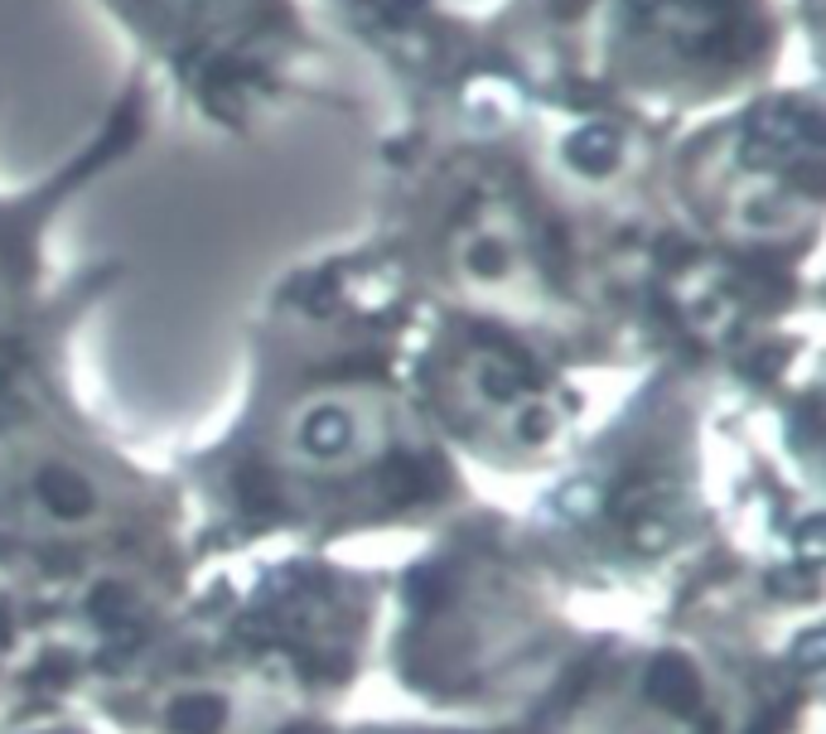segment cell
I'll list each match as a JSON object with an SVG mask.
<instances>
[{"mask_svg":"<svg viewBox=\"0 0 826 734\" xmlns=\"http://www.w3.org/2000/svg\"><path fill=\"white\" fill-rule=\"evenodd\" d=\"M121 280V262L78 266L40 329L0 353V647L10 696L88 701L203 575L169 464L141 459L78 382V334Z\"/></svg>","mask_w":826,"mask_h":734,"instance_id":"obj_2","label":"cell"},{"mask_svg":"<svg viewBox=\"0 0 826 734\" xmlns=\"http://www.w3.org/2000/svg\"><path fill=\"white\" fill-rule=\"evenodd\" d=\"M421 310L358 247L295 262L247 324L223 421L169 459L199 570L421 536L483 503L406 382Z\"/></svg>","mask_w":826,"mask_h":734,"instance_id":"obj_1","label":"cell"},{"mask_svg":"<svg viewBox=\"0 0 826 734\" xmlns=\"http://www.w3.org/2000/svg\"><path fill=\"white\" fill-rule=\"evenodd\" d=\"M150 102L155 82L136 68L82 145H72L48 175L20 189H0V353H10L30 329H40V320L64 296L68 276H54L48 242L68 208L145 145Z\"/></svg>","mask_w":826,"mask_h":734,"instance_id":"obj_12","label":"cell"},{"mask_svg":"<svg viewBox=\"0 0 826 734\" xmlns=\"http://www.w3.org/2000/svg\"><path fill=\"white\" fill-rule=\"evenodd\" d=\"M788 0H507L469 20L440 10L431 68L406 107L498 88L542 112L677 131L773 88Z\"/></svg>","mask_w":826,"mask_h":734,"instance_id":"obj_6","label":"cell"},{"mask_svg":"<svg viewBox=\"0 0 826 734\" xmlns=\"http://www.w3.org/2000/svg\"><path fill=\"white\" fill-rule=\"evenodd\" d=\"M594 633L517 546L513 512L483 498L387 566L378 671L411 715L532 720Z\"/></svg>","mask_w":826,"mask_h":734,"instance_id":"obj_7","label":"cell"},{"mask_svg":"<svg viewBox=\"0 0 826 734\" xmlns=\"http://www.w3.org/2000/svg\"><path fill=\"white\" fill-rule=\"evenodd\" d=\"M286 734H358L354 715H334V720H305V725L286 730Z\"/></svg>","mask_w":826,"mask_h":734,"instance_id":"obj_15","label":"cell"},{"mask_svg":"<svg viewBox=\"0 0 826 734\" xmlns=\"http://www.w3.org/2000/svg\"><path fill=\"white\" fill-rule=\"evenodd\" d=\"M0 734H107L82 701L54 696H5L0 701Z\"/></svg>","mask_w":826,"mask_h":734,"instance_id":"obj_13","label":"cell"},{"mask_svg":"<svg viewBox=\"0 0 826 734\" xmlns=\"http://www.w3.org/2000/svg\"><path fill=\"white\" fill-rule=\"evenodd\" d=\"M406 382L469 479L542 483L590 425L585 372L561 348L473 314L421 310Z\"/></svg>","mask_w":826,"mask_h":734,"instance_id":"obj_10","label":"cell"},{"mask_svg":"<svg viewBox=\"0 0 826 734\" xmlns=\"http://www.w3.org/2000/svg\"><path fill=\"white\" fill-rule=\"evenodd\" d=\"M387 566L271 550L209 566L88 701L107 734H286L348 715L378 671Z\"/></svg>","mask_w":826,"mask_h":734,"instance_id":"obj_5","label":"cell"},{"mask_svg":"<svg viewBox=\"0 0 826 734\" xmlns=\"http://www.w3.org/2000/svg\"><path fill=\"white\" fill-rule=\"evenodd\" d=\"M358 734H542L537 720H435V715H392L358 720Z\"/></svg>","mask_w":826,"mask_h":734,"instance_id":"obj_14","label":"cell"},{"mask_svg":"<svg viewBox=\"0 0 826 734\" xmlns=\"http://www.w3.org/2000/svg\"><path fill=\"white\" fill-rule=\"evenodd\" d=\"M822 619L769 623L715 604L600 623L532 720L542 734H822Z\"/></svg>","mask_w":826,"mask_h":734,"instance_id":"obj_8","label":"cell"},{"mask_svg":"<svg viewBox=\"0 0 826 734\" xmlns=\"http://www.w3.org/2000/svg\"><path fill=\"white\" fill-rule=\"evenodd\" d=\"M131 40L145 78L233 141L290 107H344L330 44L300 0H92Z\"/></svg>","mask_w":826,"mask_h":734,"instance_id":"obj_11","label":"cell"},{"mask_svg":"<svg viewBox=\"0 0 826 734\" xmlns=\"http://www.w3.org/2000/svg\"><path fill=\"white\" fill-rule=\"evenodd\" d=\"M662 232L739 280L817 300L826 227L822 92L763 88L677 126L658 165Z\"/></svg>","mask_w":826,"mask_h":734,"instance_id":"obj_9","label":"cell"},{"mask_svg":"<svg viewBox=\"0 0 826 734\" xmlns=\"http://www.w3.org/2000/svg\"><path fill=\"white\" fill-rule=\"evenodd\" d=\"M715 421L721 377L658 353L610 411L590 415L527 503L507 508L517 546L580 614L652 623L725 604L763 619L725 527Z\"/></svg>","mask_w":826,"mask_h":734,"instance_id":"obj_4","label":"cell"},{"mask_svg":"<svg viewBox=\"0 0 826 734\" xmlns=\"http://www.w3.org/2000/svg\"><path fill=\"white\" fill-rule=\"evenodd\" d=\"M797 10H803L807 30H817V0H797Z\"/></svg>","mask_w":826,"mask_h":734,"instance_id":"obj_17","label":"cell"},{"mask_svg":"<svg viewBox=\"0 0 826 734\" xmlns=\"http://www.w3.org/2000/svg\"><path fill=\"white\" fill-rule=\"evenodd\" d=\"M10 696V663H5V647H0V701Z\"/></svg>","mask_w":826,"mask_h":734,"instance_id":"obj_16","label":"cell"},{"mask_svg":"<svg viewBox=\"0 0 826 734\" xmlns=\"http://www.w3.org/2000/svg\"><path fill=\"white\" fill-rule=\"evenodd\" d=\"M354 247L416 310L537 334L585 377L643 367L537 112L498 88L406 107L378 145L372 227Z\"/></svg>","mask_w":826,"mask_h":734,"instance_id":"obj_3","label":"cell"}]
</instances>
